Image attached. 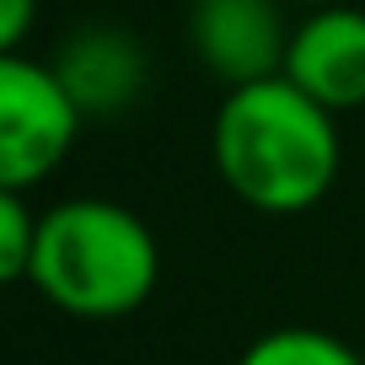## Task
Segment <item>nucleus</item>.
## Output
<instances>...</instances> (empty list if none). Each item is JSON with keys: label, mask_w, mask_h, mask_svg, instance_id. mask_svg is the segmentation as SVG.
I'll list each match as a JSON object with an SVG mask.
<instances>
[{"label": "nucleus", "mask_w": 365, "mask_h": 365, "mask_svg": "<svg viewBox=\"0 0 365 365\" xmlns=\"http://www.w3.org/2000/svg\"><path fill=\"white\" fill-rule=\"evenodd\" d=\"M210 156L231 194L258 215H307L344 167L339 113L279 76L226 86L210 124Z\"/></svg>", "instance_id": "f257e3e1"}, {"label": "nucleus", "mask_w": 365, "mask_h": 365, "mask_svg": "<svg viewBox=\"0 0 365 365\" xmlns=\"http://www.w3.org/2000/svg\"><path fill=\"white\" fill-rule=\"evenodd\" d=\"M161 242L118 199H59L38 215L27 285L76 322H118L156 296Z\"/></svg>", "instance_id": "f03ea898"}, {"label": "nucleus", "mask_w": 365, "mask_h": 365, "mask_svg": "<svg viewBox=\"0 0 365 365\" xmlns=\"http://www.w3.org/2000/svg\"><path fill=\"white\" fill-rule=\"evenodd\" d=\"M81 103L54 65L6 48L0 54V188H38L65 167L81 140Z\"/></svg>", "instance_id": "7ed1b4c3"}, {"label": "nucleus", "mask_w": 365, "mask_h": 365, "mask_svg": "<svg viewBox=\"0 0 365 365\" xmlns=\"http://www.w3.org/2000/svg\"><path fill=\"white\" fill-rule=\"evenodd\" d=\"M285 0H194L188 6V48L226 86L263 81L285 70L290 27Z\"/></svg>", "instance_id": "20e7f679"}, {"label": "nucleus", "mask_w": 365, "mask_h": 365, "mask_svg": "<svg viewBox=\"0 0 365 365\" xmlns=\"http://www.w3.org/2000/svg\"><path fill=\"white\" fill-rule=\"evenodd\" d=\"M285 76L333 113L365 108V6L333 0L290 27Z\"/></svg>", "instance_id": "39448f33"}, {"label": "nucleus", "mask_w": 365, "mask_h": 365, "mask_svg": "<svg viewBox=\"0 0 365 365\" xmlns=\"http://www.w3.org/2000/svg\"><path fill=\"white\" fill-rule=\"evenodd\" d=\"M59 81L81 103V113H118L145 91V48L118 27H86L54 59Z\"/></svg>", "instance_id": "423d86ee"}, {"label": "nucleus", "mask_w": 365, "mask_h": 365, "mask_svg": "<svg viewBox=\"0 0 365 365\" xmlns=\"http://www.w3.org/2000/svg\"><path fill=\"white\" fill-rule=\"evenodd\" d=\"M237 365H365L354 344L328 328H274L242 349Z\"/></svg>", "instance_id": "0eeeda50"}, {"label": "nucleus", "mask_w": 365, "mask_h": 365, "mask_svg": "<svg viewBox=\"0 0 365 365\" xmlns=\"http://www.w3.org/2000/svg\"><path fill=\"white\" fill-rule=\"evenodd\" d=\"M38 247V215L27 210L22 188H0V290L27 279Z\"/></svg>", "instance_id": "6e6552de"}, {"label": "nucleus", "mask_w": 365, "mask_h": 365, "mask_svg": "<svg viewBox=\"0 0 365 365\" xmlns=\"http://www.w3.org/2000/svg\"><path fill=\"white\" fill-rule=\"evenodd\" d=\"M33 22H38V0H0V54L22 48Z\"/></svg>", "instance_id": "1a4fd4ad"}, {"label": "nucleus", "mask_w": 365, "mask_h": 365, "mask_svg": "<svg viewBox=\"0 0 365 365\" xmlns=\"http://www.w3.org/2000/svg\"><path fill=\"white\" fill-rule=\"evenodd\" d=\"M285 6H307V11H317V6H333V0H285Z\"/></svg>", "instance_id": "9d476101"}]
</instances>
